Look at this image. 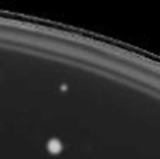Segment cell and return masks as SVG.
<instances>
[{
	"instance_id": "1",
	"label": "cell",
	"mask_w": 160,
	"mask_h": 159,
	"mask_svg": "<svg viewBox=\"0 0 160 159\" xmlns=\"http://www.w3.org/2000/svg\"><path fill=\"white\" fill-rule=\"evenodd\" d=\"M48 148H50L53 153H56V151L61 150V143H59L58 140H51V142L48 143Z\"/></svg>"
}]
</instances>
